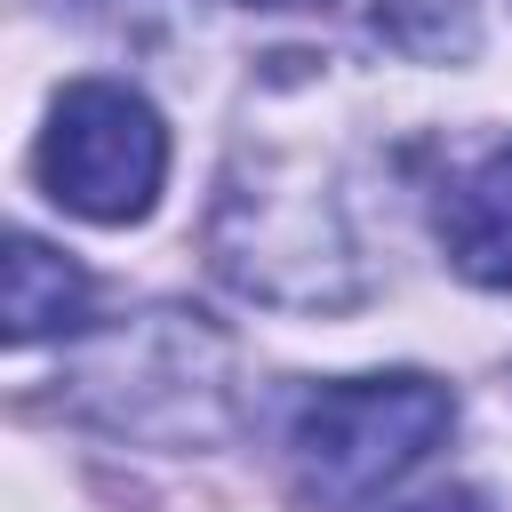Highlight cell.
<instances>
[{"label":"cell","mask_w":512,"mask_h":512,"mask_svg":"<svg viewBox=\"0 0 512 512\" xmlns=\"http://www.w3.org/2000/svg\"><path fill=\"white\" fill-rule=\"evenodd\" d=\"M208 256L256 304L336 312V304L368 296V264H360V240H352L344 184L312 152L240 144V160L224 168L216 216H208Z\"/></svg>","instance_id":"cell-1"},{"label":"cell","mask_w":512,"mask_h":512,"mask_svg":"<svg viewBox=\"0 0 512 512\" xmlns=\"http://www.w3.org/2000/svg\"><path fill=\"white\" fill-rule=\"evenodd\" d=\"M64 408L136 448H216L240 416V352L192 304H152L80 336Z\"/></svg>","instance_id":"cell-2"},{"label":"cell","mask_w":512,"mask_h":512,"mask_svg":"<svg viewBox=\"0 0 512 512\" xmlns=\"http://www.w3.org/2000/svg\"><path fill=\"white\" fill-rule=\"evenodd\" d=\"M448 432H456V392L424 368L328 376L288 400L280 464L312 512H360L384 488H400Z\"/></svg>","instance_id":"cell-3"},{"label":"cell","mask_w":512,"mask_h":512,"mask_svg":"<svg viewBox=\"0 0 512 512\" xmlns=\"http://www.w3.org/2000/svg\"><path fill=\"white\" fill-rule=\"evenodd\" d=\"M32 176H40V192L64 216L136 224V216H152V200L168 184V128H160V112L136 88H120V80H72L56 96L48 128H40Z\"/></svg>","instance_id":"cell-4"},{"label":"cell","mask_w":512,"mask_h":512,"mask_svg":"<svg viewBox=\"0 0 512 512\" xmlns=\"http://www.w3.org/2000/svg\"><path fill=\"white\" fill-rule=\"evenodd\" d=\"M432 232L448 272H464L472 288H512V136L432 184Z\"/></svg>","instance_id":"cell-5"},{"label":"cell","mask_w":512,"mask_h":512,"mask_svg":"<svg viewBox=\"0 0 512 512\" xmlns=\"http://www.w3.org/2000/svg\"><path fill=\"white\" fill-rule=\"evenodd\" d=\"M88 328V272L72 256H56L48 240L16 232L8 240V344L32 352L48 336H80Z\"/></svg>","instance_id":"cell-6"},{"label":"cell","mask_w":512,"mask_h":512,"mask_svg":"<svg viewBox=\"0 0 512 512\" xmlns=\"http://www.w3.org/2000/svg\"><path fill=\"white\" fill-rule=\"evenodd\" d=\"M376 32L408 56H464L472 48V8L464 0H376Z\"/></svg>","instance_id":"cell-7"},{"label":"cell","mask_w":512,"mask_h":512,"mask_svg":"<svg viewBox=\"0 0 512 512\" xmlns=\"http://www.w3.org/2000/svg\"><path fill=\"white\" fill-rule=\"evenodd\" d=\"M392 512H496L480 488H464V480H448V488H424V496H408V504H392Z\"/></svg>","instance_id":"cell-8"},{"label":"cell","mask_w":512,"mask_h":512,"mask_svg":"<svg viewBox=\"0 0 512 512\" xmlns=\"http://www.w3.org/2000/svg\"><path fill=\"white\" fill-rule=\"evenodd\" d=\"M224 8H320V0H224Z\"/></svg>","instance_id":"cell-9"}]
</instances>
